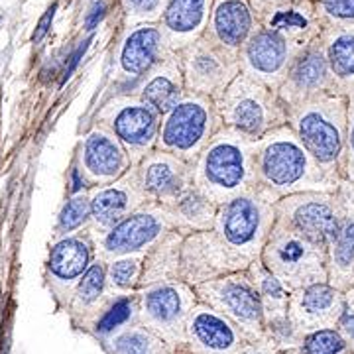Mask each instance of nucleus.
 Instances as JSON below:
<instances>
[{"instance_id": "obj_1", "label": "nucleus", "mask_w": 354, "mask_h": 354, "mask_svg": "<svg viewBox=\"0 0 354 354\" xmlns=\"http://www.w3.org/2000/svg\"><path fill=\"white\" fill-rule=\"evenodd\" d=\"M254 167L256 189L274 203L295 193H337L341 185L317 164L288 124L256 142Z\"/></svg>"}, {"instance_id": "obj_2", "label": "nucleus", "mask_w": 354, "mask_h": 354, "mask_svg": "<svg viewBox=\"0 0 354 354\" xmlns=\"http://www.w3.org/2000/svg\"><path fill=\"white\" fill-rule=\"evenodd\" d=\"M256 142L223 128L193 162V187L215 205L256 189Z\"/></svg>"}, {"instance_id": "obj_3", "label": "nucleus", "mask_w": 354, "mask_h": 354, "mask_svg": "<svg viewBox=\"0 0 354 354\" xmlns=\"http://www.w3.org/2000/svg\"><path fill=\"white\" fill-rule=\"evenodd\" d=\"M346 124L348 99L342 95H325L288 109V127L317 164L337 181H342Z\"/></svg>"}, {"instance_id": "obj_4", "label": "nucleus", "mask_w": 354, "mask_h": 354, "mask_svg": "<svg viewBox=\"0 0 354 354\" xmlns=\"http://www.w3.org/2000/svg\"><path fill=\"white\" fill-rule=\"evenodd\" d=\"M215 104L225 128L252 142L288 124V106L279 99L278 91L244 73H239L216 97Z\"/></svg>"}, {"instance_id": "obj_5", "label": "nucleus", "mask_w": 354, "mask_h": 354, "mask_svg": "<svg viewBox=\"0 0 354 354\" xmlns=\"http://www.w3.org/2000/svg\"><path fill=\"white\" fill-rule=\"evenodd\" d=\"M260 262L290 293L329 281L327 248L305 239L279 221H276L270 230Z\"/></svg>"}, {"instance_id": "obj_6", "label": "nucleus", "mask_w": 354, "mask_h": 354, "mask_svg": "<svg viewBox=\"0 0 354 354\" xmlns=\"http://www.w3.org/2000/svg\"><path fill=\"white\" fill-rule=\"evenodd\" d=\"M276 203L258 189L218 205L215 230L218 239L250 266L260 260L270 230L276 223Z\"/></svg>"}, {"instance_id": "obj_7", "label": "nucleus", "mask_w": 354, "mask_h": 354, "mask_svg": "<svg viewBox=\"0 0 354 354\" xmlns=\"http://www.w3.org/2000/svg\"><path fill=\"white\" fill-rule=\"evenodd\" d=\"M225 128L213 99L187 93L162 116L156 150L195 162L209 142Z\"/></svg>"}, {"instance_id": "obj_8", "label": "nucleus", "mask_w": 354, "mask_h": 354, "mask_svg": "<svg viewBox=\"0 0 354 354\" xmlns=\"http://www.w3.org/2000/svg\"><path fill=\"white\" fill-rule=\"evenodd\" d=\"M138 323L162 337L174 351L185 342V325L193 307L199 304L197 293L189 283L160 281L136 291Z\"/></svg>"}, {"instance_id": "obj_9", "label": "nucleus", "mask_w": 354, "mask_h": 354, "mask_svg": "<svg viewBox=\"0 0 354 354\" xmlns=\"http://www.w3.org/2000/svg\"><path fill=\"white\" fill-rule=\"evenodd\" d=\"M197 299L230 319L248 341L264 339V311L248 272H234L193 288Z\"/></svg>"}, {"instance_id": "obj_10", "label": "nucleus", "mask_w": 354, "mask_h": 354, "mask_svg": "<svg viewBox=\"0 0 354 354\" xmlns=\"http://www.w3.org/2000/svg\"><path fill=\"white\" fill-rule=\"evenodd\" d=\"M95 124L111 130L136 165L156 150L162 114L136 95H118L99 109Z\"/></svg>"}, {"instance_id": "obj_11", "label": "nucleus", "mask_w": 354, "mask_h": 354, "mask_svg": "<svg viewBox=\"0 0 354 354\" xmlns=\"http://www.w3.org/2000/svg\"><path fill=\"white\" fill-rule=\"evenodd\" d=\"M177 57L185 93L209 97L213 101L241 73L239 51L228 50L207 34L177 51Z\"/></svg>"}, {"instance_id": "obj_12", "label": "nucleus", "mask_w": 354, "mask_h": 354, "mask_svg": "<svg viewBox=\"0 0 354 354\" xmlns=\"http://www.w3.org/2000/svg\"><path fill=\"white\" fill-rule=\"evenodd\" d=\"M276 221L293 228L301 236L329 248L341 228L344 207L339 193H295L281 197L276 205Z\"/></svg>"}, {"instance_id": "obj_13", "label": "nucleus", "mask_w": 354, "mask_h": 354, "mask_svg": "<svg viewBox=\"0 0 354 354\" xmlns=\"http://www.w3.org/2000/svg\"><path fill=\"white\" fill-rule=\"evenodd\" d=\"M171 230L176 228L169 211L158 203H146L111 230L102 234H91L97 244V256L109 262L118 256L146 254Z\"/></svg>"}, {"instance_id": "obj_14", "label": "nucleus", "mask_w": 354, "mask_h": 354, "mask_svg": "<svg viewBox=\"0 0 354 354\" xmlns=\"http://www.w3.org/2000/svg\"><path fill=\"white\" fill-rule=\"evenodd\" d=\"M244 270H248V264L218 239L215 230L193 232L183 239L181 281L191 288Z\"/></svg>"}, {"instance_id": "obj_15", "label": "nucleus", "mask_w": 354, "mask_h": 354, "mask_svg": "<svg viewBox=\"0 0 354 354\" xmlns=\"http://www.w3.org/2000/svg\"><path fill=\"white\" fill-rule=\"evenodd\" d=\"M73 160L85 177L88 189L111 185L134 167L120 140L101 124H93L79 140Z\"/></svg>"}, {"instance_id": "obj_16", "label": "nucleus", "mask_w": 354, "mask_h": 354, "mask_svg": "<svg viewBox=\"0 0 354 354\" xmlns=\"http://www.w3.org/2000/svg\"><path fill=\"white\" fill-rule=\"evenodd\" d=\"M297 50L299 46H293L278 34L258 26L239 51L241 73L278 91Z\"/></svg>"}, {"instance_id": "obj_17", "label": "nucleus", "mask_w": 354, "mask_h": 354, "mask_svg": "<svg viewBox=\"0 0 354 354\" xmlns=\"http://www.w3.org/2000/svg\"><path fill=\"white\" fill-rule=\"evenodd\" d=\"M140 189L150 203L169 207L193 187V162L153 150L134 165Z\"/></svg>"}, {"instance_id": "obj_18", "label": "nucleus", "mask_w": 354, "mask_h": 354, "mask_svg": "<svg viewBox=\"0 0 354 354\" xmlns=\"http://www.w3.org/2000/svg\"><path fill=\"white\" fill-rule=\"evenodd\" d=\"M346 309V293L329 283H315L291 291L288 319L297 335L305 337L313 330L335 329Z\"/></svg>"}, {"instance_id": "obj_19", "label": "nucleus", "mask_w": 354, "mask_h": 354, "mask_svg": "<svg viewBox=\"0 0 354 354\" xmlns=\"http://www.w3.org/2000/svg\"><path fill=\"white\" fill-rule=\"evenodd\" d=\"M278 95L288 109L299 106L325 95H339L327 65L325 51L321 48L299 51L288 67Z\"/></svg>"}, {"instance_id": "obj_20", "label": "nucleus", "mask_w": 354, "mask_h": 354, "mask_svg": "<svg viewBox=\"0 0 354 354\" xmlns=\"http://www.w3.org/2000/svg\"><path fill=\"white\" fill-rule=\"evenodd\" d=\"M88 199H91V227L88 230L93 234H102V232L111 230L114 225H118L122 218H127L142 205L150 203L140 189L134 167L127 176H122L111 185L88 189Z\"/></svg>"}, {"instance_id": "obj_21", "label": "nucleus", "mask_w": 354, "mask_h": 354, "mask_svg": "<svg viewBox=\"0 0 354 354\" xmlns=\"http://www.w3.org/2000/svg\"><path fill=\"white\" fill-rule=\"evenodd\" d=\"M246 341L244 333L230 319L209 305L199 301L193 307L185 325V342L193 354H236Z\"/></svg>"}, {"instance_id": "obj_22", "label": "nucleus", "mask_w": 354, "mask_h": 354, "mask_svg": "<svg viewBox=\"0 0 354 354\" xmlns=\"http://www.w3.org/2000/svg\"><path fill=\"white\" fill-rule=\"evenodd\" d=\"M97 260V244L91 230H81L59 239L51 246L48 258V274L50 279L64 291L67 297L75 290L81 278Z\"/></svg>"}, {"instance_id": "obj_23", "label": "nucleus", "mask_w": 354, "mask_h": 354, "mask_svg": "<svg viewBox=\"0 0 354 354\" xmlns=\"http://www.w3.org/2000/svg\"><path fill=\"white\" fill-rule=\"evenodd\" d=\"M164 30L158 24L134 26L118 50L120 81H138L152 71L169 53Z\"/></svg>"}, {"instance_id": "obj_24", "label": "nucleus", "mask_w": 354, "mask_h": 354, "mask_svg": "<svg viewBox=\"0 0 354 354\" xmlns=\"http://www.w3.org/2000/svg\"><path fill=\"white\" fill-rule=\"evenodd\" d=\"M213 0H167L162 14L167 48L179 51L201 38L209 24Z\"/></svg>"}, {"instance_id": "obj_25", "label": "nucleus", "mask_w": 354, "mask_h": 354, "mask_svg": "<svg viewBox=\"0 0 354 354\" xmlns=\"http://www.w3.org/2000/svg\"><path fill=\"white\" fill-rule=\"evenodd\" d=\"M258 28L248 0H215L205 34L228 50L241 51Z\"/></svg>"}, {"instance_id": "obj_26", "label": "nucleus", "mask_w": 354, "mask_h": 354, "mask_svg": "<svg viewBox=\"0 0 354 354\" xmlns=\"http://www.w3.org/2000/svg\"><path fill=\"white\" fill-rule=\"evenodd\" d=\"M134 95L153 106L162 116L169 113L177 102L187 95L177 51H169L164 59L142 79V85Z\"/></svg>"}, {"instance_id": "obj_27", "label": "nucleus", "mask_w": 354, "mask_h": 354, "mask_svg": "<svg viewBox=\"0 0 354 354\" xmlns=\"http://www.w3.org/2000/svg\"><path fill=\"white\" fill-rule=\"evenodd\" d=\"M325 57L339 95L354 97V26H335L325 34Z\"/></svg>"}, {"instance_id": "obj_28", "label": "nucleus", "mask_w": 354, "mask_h": 354, "mask_svg": "<svg viewBox=\"0 0 354 354\" xmlns=\"http://www.w3.org/2000/svg\"><path fill=\"white\" fill-rule=\"evenodd\" d=\"M111 295L113 291L109 290L106 283V262L97 256V260L88 268V272L81 278L69 297L71 311L77 317H81L83 325L91 329L99 313L104 309L106 301L111 299Z\"/></svg>"}, {"instance_id": "obj_29", "label": "nucleus", "mask_w": 354, "mask_h": 354, "mask_svg": "<svg viewBox=\"0 0 354 354\" xmlns=\"http://www.w3.org/2000/svg\"><path fill=\"white\" fill-rule=\"evenodd\" d=\"M327 283L342 293L354 286V216L346 209L341 228L327 248Z\"/></svg>"}, {"instance_id": "obj_30", "label": "nucleus", "mask_w": 354, "mask_h": 354, "mask_svg": "<svg viewBox=\"0 0 354 354\" xmlns=\"http://www.w3.org/2000/svg\"><path fill=\"white\" fill-rule=\"evenodd\" d=\"M183 234L171 230L167 236L148 250L144 256V270H142V279L140 288L160 283V281H176L181 279V244H183Z\"/></svg>"}, {"instance_id": "obj_31", "label": "nucleus", "mask_w": 354, "mask_h": 354, "mask_svg": "<svg viewBox=\"0 0 354 354\" xmlns=\"http://www.w3.org/2000/svg\"><path fill=\"white\" fill-rule=\"evenodd\" d=\"M165 209L169 211L174 228L177 232H181L183 236H187L193 232L213 230L218 205L209 201L203 193H199L195 187H191L176 203H171Z\"/></svg>"}, {"instance_id": "obj_32", "label": "nucleus", "mask_w": 354, "mask_h": 354, "mask_svg": "<svg viewBox=\"0 0 354 354\" xmlns=\"http://www.w3.org/2000/svg\"><path fill=\"white\" fill-rule=\"evenodd\" d=\"M248 276L256 286V291L262 301V311H264V335L266 329H272L276 325H281L288 319V304H290V291L286 290L279 279L272 272L266 270V266L256 260L248 266Z\"/></svg>"}, {"instance_id": "obj_33", "label": "nucleus", "mask_w": 354, "mask_h": 354, "mask_svg": "<svg viewBox=\"0 0 354 354\" xmlns=\"http://www.w3.org/2000/svg\"><path fill=\"white\" fill-rule=\"evenodd\" d=\"M102 344L111 354H176L162 337L140 323H132L102 339Z\"/></svg>"}, {"instance_id": "obj_34", "label": "nucleus", "mask_w": 354, "mask_h": 354, "mask_svg": "<svg viewBox=\"0 0 354 354\" xmlns=\"http://www.w3.org/2000/svg\"><path fill=\"white\" fill-rule=\"evenodd\" d=\"M132 323H138V295L134 293H114L106 301L91 333L99 339H106Z\"/></svg>"}, {"instance_id": "obj_35", "label": "nucleus", "mask_w": 354, "mask_h": 354, "mask_svg": "<svg viewBox=\"0 0 354 354\" xmlns=\"http://www.w3.org/2000/svg\"><path fill=\"white\" fill-rule=\"evenodd\" d=\"M146 254L118 256L106 262V283L114 293H134L140 290Z\"/></svg>"}, {"instance_id": "obj_36", "label": "nucleus", "mask_w": 354, "mask_h": 354, "mask_svg": "<svg viewBox=\"0 0 354 354\" xmlns=\"http://www.w3.org/2000/svg\"><path fill=\"white\" fill-rule=\"evenodd\" d=\"M88 227H91V199H88V191H85V193L69 197L64 203V207L57 215L55 234L59 239H65L69 234L87 230Z\"/></svg>"}, {"instance_id": "obj_37", "label": "nucleus", "mask_w": 354, "mask_h": 354, "mask_svg": "<svg viewBox=\"0 0 354 354\" xmlns=\"http://www.w3.org/2000/svg\"><path fill=\"white\" fill-rule=\"evenodd\" d=\"M297 351L299 354H353L351 346L342 339L337 327L313 330V333L305 335Z\"/></svg>"}, {"instance_id": "obj_38", "label": "nucleus", "mask_w": 354, "mask_h": 354, "mask_svg": "<svg viewBox=\"0 0 354 354\" xmlns=\"http://www.w3.org/2000/svg\"><path fill=\"white\" fill-rule=\"evenodd\" d=\"M164 2L165 0H124V8L132 22L152 24V20L164 14Z\"/></svg>"}, {"instance_id": "obj_39", "label": "nucleus", "mask_w": 354, "mask_h": 354, "mask_svg": "<svg viewBox=\"0 0 354 354\" xmlns=\"http://www.w3.org/2000/svg\"><path fill=\"white\" fill-rule=\"evenodd\" d=\"M342 181L354 185V97L348 99V124H346V150L342 164Z\"/></svg>"}, {"instance_id": "obj_40", "label": "nucleus", "mask_w": 354, "mask_h": 354, "mask_svg": "<svg viewBox=\"0 0 354 354\" xmlns=\"http://www.w3.org/2000/svg\"><path fill=\"white\" fill-rule=\"evenodd\" d=\"M323 10L333 22L341 26H354V0H321Z\"/></svg>"}, {"instance_id": "obj_41", "label": "nucleus", "mask_w": 354, "mask_h": 354, "mask_svg": "<svg viewBox=\"0 0 354 354\" xmlns=\"http://www.w3.org/2000/svg\"><path fill=\"white\" fill-rule=\"evenodd\" d=\"M67 185H69V197L88 191L87 181H85V177H83V174H81L79 165L75 164V160L71 162L69 174H67Z\"/></svg>"}, {"instance_id": "obj_42", "label": "nucleus", "mask_w": 354, "mask_h": 354, "mask_svg": "<svg viewBox=\"0 0 354 354\" xmlns=\"http://www.w3.org/2000/svg\"><path fill=\"white\" fill-rule=\"evenodd\" d=\"M337 330L342 335V339L346 341V344L351 346V351L354 354V311L346 309V313L341 317Z\"/></svg>"}, {"instance_id": "obj_43", "label": "nucleus", "mask_w": 354, "mask_h": 354, "mask_svg": "<svg viewBox=\"0 0 354 354\" xmlns=\"http://www.w3.org/2000/svg\"><path fill=\"white\" fill-rule=\"evenodd\" d=\"M88 44H91V38L85 39V41H83V44H81V46H79L75 51H73V55L69 57V64H67V67H65V71H64V83L67 81V79H69V77H71V73H73V71L77 69V65H79V62H81L83 53L87 51Z\"/></svg>"}, {"instance_id": "obj_44", "label": "nucleus", "mask_w": 354, "mask_h": 354, "mask_svg": "<svg viewBox=\"0 0 354 354\" xmlns=\"http://www.w3.org/2000/svg\"><path fill=\"white\" fill-rule=\"evenodd\" d=\"M339 197H341L342 205H344V209L354 216V185L353 183H346V181H341V185H339Z\"/></svg>"}, {"instance_id": "obj_45", "label": "nucleus", "mask_w": 354, "mask_h": 354, "mask_svg": "<svg viewBox=\"0 0 354 354\" xmlns=\"http://www.w3.org/2000/svg\"><path fill=\"white\" fill-rule=\"evenodd\" d=\"M104 10H106V6H104V2H97L93 8H91V12L87 14V20H85V28H87L88 32H93L97 24L102 20V16H104Z\"/></svg>"}, {"instance_id": "obj_46", "label": "nucleus", "mask_w": 354, "mask_h": 354, "mask_svg": "<svg viewBox=\"0 0 354 354\" xmlns=\"http://www.w3.org/2000/svg\"><path fill=\"white\" fill-rule=\"evenodd\" d=\"M55 8H57V6L53 4L50 10L44 14V18L39 20L38 28H36V32H34V41H41L44 36L48 34V30H50V26H51V20H53V16H55Z\"/></svg>"}, {"instance_id": "obj_47", "label": "nucleus", "mask_w": 354, "mask_h": 354, "mask_svg": "<svg viewBox=\"0 0 354 354\" xmlns=\"http://www.w3.org/2000/svg\"><path fill=\"white\" fill-rule=\"evenodd\" d=\"M346 304H348V307H351V305H354V286L351 288V290L346 291Z\"/></svg>"}]
</instances>
